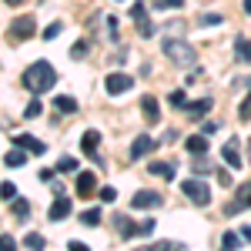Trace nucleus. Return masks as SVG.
Listing matches in <instances>:
<instances>
[{
	"label": "nucleus",
	"instance_id": "obj_1",
	"mask_svg": "<svg viewBox=\"0 0 251 251\" xmlns=\"http://www.w3.org/2000/svg\"><path fill=\"white\" fill-rule=\"evenodd\" d=\"M20 84H24L30 94H47V91L57 84V71H54V64L37 60V64H30V67L20 74Z\"/></svg>",
	"mask_w": 251,
	"mask_h": 251
},
{
	"label": "nucleus",
	"instance_id": "obj_2",
	"mask_svg": "<svg viewBox=\"0 0 251 251\" xmlns=\"http://www.w3.org/2000/svg\"><path fill=\"white\" fill-rule=\"evenodd\" d=\"M164 54L171 57V64H177V67H194L198 64V50H194L191 44H184V40H174V37H164Z\"/></svg>",
	"mask_w": 251,
	"mask_h": 251
},
{
	"label": "nucleus",
	"instance_id": "obj_3",
	"mask_svg": "<svg viewBox=\"0 0 251 251\" xmlns=\"http://www.w3.org/2000/svg\"><path fill=\"white\" fill-rule=\"evenodd\" d=\"M181 191L191 198L194 204H211V188H208V181H201V177H188V181H181Z\"/></svg>",
	"mask_w": 251,
	"mask_h": 251
},
{
	"label": "nucleus",
	"instance_id": "obj_4",
	"mask_svg": "<svg viewBox=\"0 0 251 251\" xmlns=\"http://www.w3.org/2000/svg\"><path fill=\"white\" fill-rule=\"evenodd\" d=\"M131 20L137 24V34H141V37H154V27H151V20H148V7H144V3H134V7H131Z\"/></svg>",
	"mask_w": 251,
	"mask_h": 251
},
{
	"label": "nucleus",
	"instance_id": "obj_5",
	"mask_svg": "<svg viewBox=\"0 0 251 251\" xmlns=\"http://www.w3.org/2000/svg\"><path fill=\"white\" fill-rule=\"evenodd\" d=\"M104 87H107V94H124V91H131V87H134V77H127V74L114 71V74H107Z\"/></svg>",
	"mask_w": 251,
	"mask_h": 251
},
{
	"label": "nucleus",
	"instance_id": "obj_6",
	"mask_svg": "<svg viewBox=\"0 0 251 251\" xmlns=\"http://www.w3.org/2000/svg\"><path fill=\"white\" fill-rule=\"evenodd\" d=\"M245 208H251V181H245L241 188H238V194H234V201L225 208V214H238L245 211Z\"/></svg>",
	"mask_w": 251,
	"mask_h": 251
},
{
	"label": "nucleus",
	"instance_id": "obj_7",
	"mask_svg": "<svg viewBox=\"0 0 251 251\" xmlns=\"http://www.w3.org/2000/svg\"><path fill=\"white\" fill-rule=\"evenodd\" d=\"M151 151H154V141L148 134H137L134 144H131V151H127V161H141V157H148Z\"/></svg>",
	"mask_w": 251,
	"mask_h": 251
},
{
	"label": "nucleus",
	"instance_id": "obj_8",
	"mask_svg": "<svg viewBox=\"0 0 251 251\" xmlns=\"http://www.w3.org/2000/svg\"><path fill=\"white\" fill-rule=\"evenodd\" d=\"M221 157H225L234 171H238V168L245 164V161H241V141H238V137H228V144L221 148Z\"/></svg>",
	"mask_w": 251,
	"mask_h": 251
},
{
	"label": "nucleus",
	"instance_id": "obj_9",
	"mask_svg": "<svg viewBox=\"0 0 251 251\" xmlns=\"http://www.w3.org/2000/svg\"><path fill=\"white\" fill-rule=\"evenodd\" d=\"M157 204H161V194L157 191H137L134 198H131V208H137V211H151Z\"/></svg>",
	"mask_w": 251,
	"mask_h": 251
},
{
	"label": "nucleus",
	"instance_id": "obj_10",
	"mask_svg": "<svg viewBox=\"0 0 251 251\" xmlns=\"http://www.w3.org/2000/svg\"><path fill=\"white\" fill-rule=\"evenodd\" d=\"M34 30H37V27H34V17H17L10 24V40H27Z\"/></svg>",
	"mask_w": 251,
	"mask_h": 251
},
{
	"label": "nucleus",
	"instance_id": "obj_11",
	"mask_svg": "<svg viewBox=\"0 0 251 251\" xmlns=\"http://www.w3.org/2000/svg\"><path fill=\"white\" fill-rule=\"evenodd\" d=\"M14 144L24 148V151H30V154H44V151H47V144L37 141V137H30V134H14Z\"/></svg>",
	"mask_w": 251,
	"mask_h": 251
},
{
	"label": "nucleus",
	"instance_id": "obj_12",
	"mask_svg": "<svg viewBox=\"0 0 251 251\" xmlns=\"http://www.w3.org/2000/svg\"><path fill=\"white\" fill-rule=\"evenodd\" d=\"M97 188V174L94 171H80L77 174V198H91Z\"/></svg>",
	"mask_w": 251,
	"mask_h": 251
},
{
	"label": "nucleus",
	"instance_id": "obj_13",
	"mask_svg": "<svg viewBox=\"0 0 251 251\" xmlns=\"http://www.w3.org/2000/svg\"><path fill=\"white\" fill-rule=\"evenodd\" d=\"M184 151L191 157H201L204 151H208V134H191L188 141H184Z\"/></svg>",
	"mask_w": 251,
	"mask_h": 251
},
{
	"label": "nucleus",
	"instance_id": "obj_14",
	"mask_svg": "<svg viewBox=\"0 0 251 251\" xmlns=\"http://www.w3.org/2000/svg\"><path fill=\"white\" fill-rule=\"evenodd\" d=\"M97 144H100V131H84V137H80V151L87 157H94L97 161Z\"/></svg>",
	"mask_w": 251,
	"mask_h": 251
},
{
	"label": "nucleus",
	"instance_id": "obj_15",
	"mask_svg": "<svg viewBox=\"0 0 251 251\" xmlns=\"http://www.w3.org/2000/svg\"><path fill=\"white\" fill-rule=\"evenodd\" d=\"M67 214H71V201H67L64 194H57V201H54V208L47 211V218H50V221H64Z\"/></svg>",
	"mask_w": 251,
	"mask_h": 251
},
{
	"label": "nucleus",
	"instance_id": "obj_16",
	"mask_svg": "<svg viewBox=\"0 0 251 251\" xmlns=\"http://www.w3.org/2000/svg\"><path fill=\"white\" fill-rule=\"evenodd\" d=\"M114 225H117V231L124 234V238H137V234H141V225H134V221H131V218H124V214H117Z\"/></svg>",
	"mask_w": 251,
	"mask_h": 251
},
{
	"label": "nucleus",
	"instance_id": "obj_17",
	"mask_svg": "<svg viewBox=\"0 0 251 251\" xmlns=\"http://www.w3.org/2000/svg\"><path fill=\"white\" fill-rule=\"evenodd\" d=\"M141 111L148 117V124H157V121H161V107H157L154 97H144V100H141Z\"/></svg>",
	"mask_w": 251,
	"mask_h": 251
},
{
	"label": "nucleus",
	"instance_id": "obj_18",
	"mask_svg": "<svg viewBox=\"0 0 251 251\" xmlns=\"http://www.w3.org/2000/svg\"><path fill=\"white\" fill-rule=\"evenodd\" d=\"M234 57L241 64H251V40L248 37H238L234 40Z\"/></svg>",
	"mask_w": 251,
	"mask_h": 251
},
{
	"label": "nucleus",
	"instance_id": "obj_19",
	"mask_svg": "<svg viewBox=\"0 0 251 251\" xmlns=\"http://www.w3.org/2000/svg\"><path fill=\"white\" fill-rule=\"evenodd\" d=\"M148 171L154 174V177H168V181H171L174 177V164H168V161H151Z\"/></svg>",
	"mask_w": 251,
	"mask_h": 251
},
{
	"label": "nucleus",
	"instance_id": "obj_20",
	"mask_svg": "<svg viewBox=\"0 0 251 251\" xmlns=\"http://www.w3.org/2000/svg\"><path fill=\"white\" fill-rule=\"evenodd\" d=\"M54 107H57L60 114H74V111H77V100L67 97V94H60V97H54Z\"/></svg>",
	"mask_w": 251,
	"mask_h": 251
},
{
	"label": "nucleus",
	"instance_id": "obj_21",
	"mask_svg": "<svg viewBox=\"0 0 251 251\" xmlns=\"http://www.w3.org/2000/svg\"><path fill=\"white\" fill-rule=\"evenodd\" d=\"M184 111H188L191 117H201L204 111H211V97H201V100H194V104H188Z\"/></svg>",
	"mask_w": 251,
	"mask_h": 251
},
{
	"label": "nucleus",
	"instance_id": "obj_22",
	"mask_svg": "<svg viewBox=\"0 0 251 251\" xmlns=\"http://www.w3.org/2000/svg\"><path fill=\"white\" fill-rule=\"evenodd\" d=\"M238 248H241V234L225 231V238H221V251H238Z\"/></svg>",
	"mask_w": 251,
	"mask_h": 251
},
{
	"label": "nucleus",
	"instance_id": "obj_23",
	"mask_svg": "<svg viewBox=\"0 0 251 251\" xmlns=\"http://www.w3.org/2000/svg\"><path fill=\"white\" fill-rule=\"evenodd\" d=\"M3 164H7V168H24V164H27V154H24V151H7Z\"/></svg>",
	"mask_w": 251,
	"mask_h": 251
},
{
	"label": "nucleus",
	"instance_id": "obj_24",
	"mask_svg": "<svg viewBox=\"0 0 251 251\" xmlns=\"http://www.w3.org/2000/svg\"><path fill=\"white\" fill-rule=\"evenodd\" d=\"M168 104L177 107V111H184V107H188V94H184V91H171V94H168Z\"/></svg>",
	"mask_w": 251,
	"mask_h": 251
},
{
	"label": "nucleus",
	"instance_id": "obj_25",
	"mask_svg": "<svg viewBox=\"0 0 251 251\" xmlns=\"http://www.w3.org/2000/svg\"><path fill=\"white\" fill-rule=\"evenodd\" d=\"M148 251H188L184 245H177V241H154Z\"/></svg>",
	"mask_w": 251,
	"mask_h": 251
},
{
	"label": "nucleus",
	"instance_id": "obj_26",
	"mask_svg": "<svg viewBox=\"0 0 251 251\" xmlns=\"http://www.w3.org/2000/svg\"><path fill=\"white\" fill-rule=\"evenodd\" d=\"M14 214H17L20 221H27V218H30V204H27L24 198H20V201H14Z\"/></svg>",
	"mask_w": 251,
	"mask_h": 251
},
{
	"label": "nucleus",
	"instance_id": "obj_27",
	"mask_svg": "<svg viewBox=\"0 0 251 251\" xmlns=\"http://www.w3.org/2000/svg\"><path fill=\"white\" fill-rule=\"evenodd\" d=\"M80 221H84L87 228H94V225H100V211H97V208H91V211L80 214Z\"/></svg>",
	"mask_w": 251,
	"mask_h": 251
},
{
	"label": "nucleus",
	"instance_id": "obj_28",
	"mask_svg": "<svg viewBox=\"0 0 251 251\" xmlns=\"http://www.w3.org/2000/svg\"><path fill=\"white\" fill-rule=\"evenodd\" d=\"M221 14H201V20H198V24H201V27H218V24H221Z\"/></svg>",
	"mask_w": 251,
	"mask_h": 251
},
{
	"label": "nucleus",
	"instance_id": "obj_29",
	"mask_svg": "<svg viewBox=\"0 0 251 251\" xmlns=\"http://www.w3.org/2000/svg\"><path fill=\"white\" fill-rule=\"evenodd\" d=\"M238 117H241V121H251V91H248V97L241 100V107H238Z\"/></svg>",
	"mask_w": 251,
	"mask_h": 251
},
{
	"label": "nucleus",
	"instance_id": "obj_30",
	"mask_svg": "<svg viewBox=\"0 0 251 251\" xmlns=\"http://www.w3.org/2000/svg\"><path fill=\"white\" fill-rule=\"evenodd\" d=\"M24 245H27L30 251H44V238H40V234H27V241H24Z\"/></svg>",
	"mask_w": 251,
	"mask_h": 251
},
{
	"label": "nucleus",
	"instance_id": "obj_31",
	"mask_svg": "<svg viewBox=\"0 0 251 251\" xmlns=\"http://www.w3.org/2000/svg\"><path fill=\"white\" fill-rule=\"evenodd\" d=\"M171 7H184V0H154V10H171Z\"/></svg>",
	"mask_w": 251,
	"mask_h": 251
},
{
	"label": "nucleus",
	"instance_id": "obj_32",
	"mask_svg": "<svg viewBox=\"0 0 251 251\" xmlns=\"http://www.w3.org/2000/svg\"><path fill=\"white\" fill-rule=\"evenodd\" d=\"M57 171H77V161H74V157H60Z\"/></svg>",
	"mask_w": 251,
	"mask_h": 251
},
{
	"label": "nucleus",
	"instance_id": "obj_33",
	"mask_svg": "<svg viewBox=\"0 0 251 251\" xmlns=\"http://www.w3.org/2000/svg\"><path fill=\"white\" fill-rule=\"evenodd\" d=\"M0 198H7V201H10V198H17V188H14L10 181H3V184H0Z\"/></svg>",
	"mask_w": 251,
	"mask_h": 251
},
{
	"label": "nucleus",
	"instance_id": "obj_34",
	"mask_svg": "<svg viewBox=\"0 0 251 251\" xmlns=\"http://www.w3.org/2000/svg\"><path fill=\"white\" fill-rule=\"evenodd\" d=\"M218 127H221V124H218V121H204V124H201V134H218Z\"/></svg>",
	"mask_w": 251,
	"mask_h": 251
},
{
	"label": "nucleus",
	"instance_id": "obj_35",
	"mask_svg": "<svg viewBox=\"0 0 251 251\" xmlns=\"http://www.w3.org/2000/svg\"><path fill=\"white\" fill-rule=\"evenodd\" d=\"M0 251H17V241H14L10 234H3V238H0Z\"/></svg>",
	"mask_w": 251,
	"mask_h": 251
},
{
	"label": "nucleus",
	"instance_id": "obj_36",
	"mask_svg": "<svg viewBox=\"0 0 251 251\" xmlns=\"http://www.w3.org/2000/svg\"><path fill=\"white\" fill-rule=\"evenodd\" d=\"M37 114H40V100H30L27 111H24V117H37Z\"/></svg>",
	"mask_w": 251,
	"mask_h": 251
},
{
	"label": "nucleus",
	"instance_id": "obj_37",
	"mask_svg": "<svg viewBox=\"0 0 251 251\" xmlns=\"http://www.w3.org/2000/svg\"><path fill=\"white\" fill-rule=\"evenodd\" d=\"M60 34V24H50V27H47V30H44V40H54Z\"/></svg>",
	"mask_w": 251,
	"mask_h": 251
},
{
	"label": "nucleus",
	"instance_id": "obj_38",
	"mask_svg": "<svg viewBox=\"0 0 251 251\" xmlns=\"http://www.w3.org/2000/svg\"><path fill=\"white\" fill-rule=\"evenodd\" d=\"M114 198H117L114 188H100V201H114Z\"/></svg>",
	"mask_w": 251,
	"mask_h": 251
},
{
	"label": "nucleus",
	"instance_id": "obj_39",
	"mask_svg": "<svg viewBox=\"0 0 251 251\" xmlns=\"http://www.w3.org/2000/svg\"><path fill=\"white\" fill-rule=\"evenodd\" d=\"M87 54V44H77V47H71V57H84Z\"/></svg>",
	"mask_w": 251,
	"mask_h": 251
},
{
	"label": "nucleus",
	"instance_id": "obj_40",
	"mask_svg": "<svg viewBox=\"0 0 251 251\" xmlns=\"http://www.w3.org/2000/svg\"><path fill=\"white\" fill-rule=\"evenodd\" d=\"M67 251H91L87 245H80V241H67Z\"/></svg>",
	"mask_w": 251,
	"mask_h": 251
},
{
	"label": "nucleus",
	"instance_id": "obj_41",
	"mask_svg": "<svg viewBox=\"0 0 251 251\" xmlns=\"http://www.w3.org/2000/svg\"><path fill=\"white\" fill-rule=\"evenodd\" d=\"M141 234H154V218H151V221H144V225H141Z\"/></svg>",
	"mask_w": 251,
	"mask_h": 251
},
{
	"label": "nucleus",
	"instance_id": "obj_42",
	"mask_svg": "<svg viewBox=\"0 0 251 251\" xmlns=\"http://www.w3.org/2000/svg\"><path fill=\"white\" fill-rule=\"evenodd\" d=\"M241 238H245V241H251V225H245V228H241Z\"/></svg>",
	"mask_w": 251,
	"mask_h": 251
},
{
	"label": "nucleus",
	"instance_id": "obj_43",
	"mask_svg": "<svg viewBox=\"0 0 251 251\" xmlns=\"http://www.w3.org/2000/svg\"><path fill=\"white\" fill-rule=\"evenodd\" d=\"M3 3H10V7H17V3H24V0H3Z\"/></svg>",
	"mask_w": 251,
	"mask_h": 251
},
{
	"label": "nucleus",
	"instance_id": "obj_44",
	"mask_svg": "<svg viewBox=\"0 0 251 251\" xmlns=\"http://www.w3.org/2000/svg\"><path fill=\"white\" fill-rule=\"evenodd\" d=\"M245 10H248V14H251V0H245Z\"/></svg>",
	"mask_w": 251,
	"mask_h": 251
},
{
	"label": "nucleus",
	"instance_id": "obj_45",
	"mask_svg": "<svg viewBox=\"0 0 251 251\" xmlns=\"http://www.w3.org/2000/svg\"><path fill=\"white\" fill-rule=\"evenodd\" d=\"M248 157H251V141H248Z\"/></svg>",
	"mask_w": 251,
	"mask_h": 251
}]
</instances>
